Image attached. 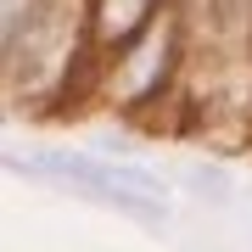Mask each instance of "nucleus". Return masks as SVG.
<instances>
[{
    "mask_svg": "<svg viewBox=\"0 0 252 252\" xmlns=\"http://www.w3.org/2000/svg\"><path fill=\"white\" fill-rule=\"evenodd\" d=\"M11 168L23 174H39V180H62V185H79L90 196L112 202V207H129L140 219H157L168 213L162 202V180L157 174L135 168V162H101V157H62V152H39V157H11Z\"/></svg>",
    "mask_w": 252,
    "mask_h": 252,
    "instance_id": "obj_1",
    "label": "nucleus"
}]
</instances>
